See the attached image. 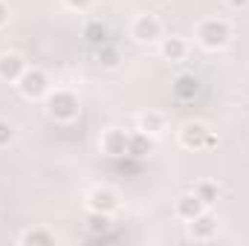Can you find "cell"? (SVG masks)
<instances>
[{"label":"cell","mask_w":249,"mask_h":246,"mask_svg":"<svg viewBox=\"0 0 249 246\" xmlns=\"http://www.w3.org/2000/svg\"><path fill=\"white\" fill-rule=\"evenodd\" d=\"M87 203H90V211H102V214H110L119 206V200H116V194L110 188H96Z\"/></svg>","instance_id":"6"},{"label":"cell","mask_w":249,"mask_h":246,"mask_svg":"<svg viewBox=\"0 0 249 246\" xmlns=\"http://www.w3.org/2000/svg\"><path fill=\"white\" fill-rule=\"evenodd\" d=\"M18 87H20V93L26 99H41L47 93L50 81H47V75L41 70H23V75L18 78Z\"/></svg>","instance_id":"3"},{"label":"cell","mask_w":249,"mask_h":246,"mask_svg":"<svg viewBox=\"0 0 249 246\" xmlns=\"http://www.w3.org/2000/svg\"><path fill=\"white\" fill-rule=\"evenodd\" d=\"M84 41L90 44V47H105V44H110V32H107V26L102 23V20H93V23H87L84 26Z\"/></svg>","instance_id":"11"},{"label":"cell","mask_w":249,"mask_h":246,"mask_svg":"<svg viewBox=\"0 0 249 246\" xmlns=\"http://www.w3.org/2000/svg\"><path fill=\"white\" fill-rule=\"evenodd\" d=\"M200 211H203V203H200L197 194H183V197L177 200V214H180L183 220H194Z\"/></svg>","instance_id":"13"},{"label":"cell","mask_w":249,"mask_h":246,"mask_svg":"<svg viewBox=\"0 0 249 246\" xmlns=\"http://www.w3.org/2000/svg\"><path fill=\"white\" fill-rule=\"evenodd\" d=\"M127 133L124 130H107L105 136H102V148H105V154H110V157H122L127 154Z\"/></svg>","instance_id":"8"},{"label":"cell","mask_w":249,"mask_h":246,"mask_svg":"<svg viewBox=\"0 0 249 246\" xmlns=\"http://www.w3.org/2000/svg\"><path fill=\"white\" fill-rule=\"evenodd\" d=\"M23 244H41V246H53L55 244V238H53V235H50V232H38V229H35V232H26V235H23Z\"/></svg>","instance_id":"19"},{"label":"cell","mask_w":249,"mask_h":246,"mask_svg":"<svg viewBox=\"0 0 249 246\" xmlns=\"http://www.w3.org/2000/svg\"><path fill=\"white\" fill-rule=\"evenodd\" d=\"M133 38L142 41V44H151L160 38V20L154 15H142L136 23H133Z\"/></svg>","instance_id":"4"},{"label":"cell","mask_w":249,"mask_h":246,"mask_svg":"<svg viewBox=\"0 0 249 246\" xmlns=\"http://www.w3.org/2000/svg\"><path fill=\"white\" fill-rule=\"evenodd\" d=\"M47 110H50V116H53V119H58V122H70V119H75V116H78V99H75V93L58 90V93H53V96H50Z\"/></svg>","instance_id":"1"},{"label":"cell","mask_w":249,"mask_h":246,"mask_svg":"<svg viewBox=\"0 0 249 246\" xmlns=\"http://www.w3.org/2000/svg\"><path fill=\"white\" fill-rule=\"evenodd\" d=\"M139 124H142L145 133H160V130H162V116H160V113H145V116L139 119Z\"/></svg>","instance_id":"18"},{"label":"cell","mask_w":249,"mask_h":246,"mask_svg":"<svg viewBox=\"0 0 249 246\" xmlns=\"http://www.w3.org/2000/svg\"><path fill=\"white\" fill-rule=\"evenodd\" d=\"M151 151H154V142H151V136H148L145 130H142V133H133V136L127 139V154H130V157L145 159Z\"/></svg>","instance_id":"12"},{"label":"cell","mask_w":249,"mask_h":246,"mask_svg":"<svg viewBox=\"0 0 249 246\" xmlns=\"http://www.w3.org/2000/svg\"><path fill=\"white\" fill-rule=\"evenodd\" d=\"M6 20H9V6H6V3L0 0V26H3Z\"/></svg>","instance_id":"23"},{"label":"cell","mask_w":249,"mask_h":246,"mask_svg":"<svg viewBox=\"0 0 249 246\" xmlns=\"http://www.w3.org/2000/svg\"><path fill=\"white\" fill-rule=\"evenodd\" d=\"M197 38L206 50H220L229 44V26L223 20H203L197 29Z\"/></svg>","instance_id":"2"},{"label":"cell","mask_w":249,"mask_h":246,"mask_svg":"<svg viewBox=\"0 0 249 246\" xmlns=\"http://www.w3.org/2000/svg\"><path fill=\"white\" fill-rule=\"evenodd\" d=\"M116 159V171L124 174V177H139L142 174V159L130 157V154H122V157H113Z\"/></svg>","instance_id":"14"},{"label":"cell","mask_w":249,"mask_h":246,"mask_svg":"<svg viewBox=\"0 0 249 246\" xmlns=\"http://www.w3.org/2000/svg\"><path fill=\"white\" fill-rule=\"evenodd\" d=\"M214 232H217V220H214L212 214L200 211V214L191 220V238H194V241H209Z\"/></svg>","instance_id":"7"},{"label":"cell","mask_w":249,"mask_h":246,"mask_svg":"<svg viewBox=\"0 0 249 246\" xmlns=\"http://www.w3.org/2000/svg\"><path fill=\"white\" fill-rule=\"evenodd\" d=\"M90 3H93V0H67V6H70V9H87Z\"/></svg>","instance_id":"22"},{"label":"cell","mask_w":249,"mask_h":246,"mask_svg":"<svg viewBox=\"0 0 249 246\" xmlns=\"http://www.w3.org/2000/svg\"><path fill=\"white\" fill-rule=\"evenodd\" d=\"M99 61L105 64V67H116V64H119V53H116V47H110V44L99 47Z\"/></svg>","instance_id":"20"},{"label":"cell","mask_w":249,"mask_h":246,"mask_svg":"<svg viewBox=\"0 0 249 246\" xmlns=\"http://www.w3.org/2000/svg\"><path fill=\"white\" fill-rule=\"evenodd\" d=\"M23 58L20 55H15V53H6V55H0V78H6V81H18L20 75H23Z\"/></svg>","instance_id":"9"},{"label":"cell","mask_w":249,"mask_h":246,"mask_svg":"<svg viewBox=\"0 0 249 246\" xmlns=\"http://www.w3.org/2000/svg\"><path fill=\"white\" fill-rule=\"evenodd\" d=\"M194 194L200 197V203H203V206L217 203V185H214V183H200L197 188H194Z\"/></svg>","instance_id":"16"},{"label":"cell","mask_w":249,"mask_h":246,"mask_svg":"<svg viewBox=\"0 0 249 246\" xmlns=\"http://www.w3.org/2000/svg\"><path fill=\"white\" fill-rule=\"evenodd\" d=\"M87 223H90V232H93V235H102V232L110 229V217L102 214V211H93V214L87 217Z\"/></svg>","instance_id":"17"},{"label":"cell","mask_w":249,"mask_h":246,"mask_svg":"<svg viewBox=\"0 0 249 246\" xmlns=\"http://www.w3.org/2000/svg\"><path fill=\"white\" fill-rule=\"evenodd\" d=\"M247 3H249V0H229V6H232V9H244Z\"/></svg>","instance_id":"24"},{"label":"cell","mask_w":249,"mask_h":246,"mask_svg":"<svg viewBox=\"0 0 249 246\" xmlns=\"http://www.w3.org/2000/svg\"><path fill=\"white\" fill-rule=\"evenodd\" d=\"M12 139H15V127L6 122V119H0V148L12 145Z\"/></svg>","instance_id":"21"},{"label":"cell","mask_w":249,"mask_h":246,"mask_svg":"<svg viewBox=\"0 0 249 246\" xmlns=\"http://www.w3.org/2000/svg\"><path fill=\"white\" fill-rule=\"evenodd\" d=\"M209 127L203 122H191L183 127V145H186L188 151H197V148H206V142H209Z\"/></svg>","instance_id":"5"},{"label":"cell","mask_w":249,"mask_h":246,"mask_svg":"<svg viewBox=\"0 0 249 246\" xmlns=\"http://www.w3.org/2000/svg\"><path fill=\"white\" fill-rule=\"evenodd\" d=\"M162 55L168 61H183L186 58V41L183 38H165L162 41Z\"/></svg>","instance_id":"15"},{"label":"cell","mask_w":249,"mask_h":246,"mask_svg":"<svg viewBox=\"0 0 249 246\" xmlns=\"http://www.w3.org/2000/svg\"><path fill=\"white\" fill-rule=\"evenodd\" d=\"M174 93H177V99H183V102H191V99L200 93V78H197V75H191V72L180 75V78L174 81Z\"/></svg>","instance_id":"10"}]
</instances>
